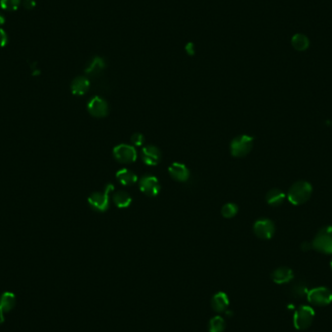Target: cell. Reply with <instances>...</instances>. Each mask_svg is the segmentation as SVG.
Returning a JSON list of instances; mask_svg holds the SVG:
<instances>
[{
	"instance_id": "1",
	"label": "cell",
	"mask_w": 332,
	"mask_h": 332,
	"mask_svg": "<svg viewBox=\"0 0 332 332\" xmlns=\"http://www.w3.org/2000/svg\"><path fill=\"white\" fill-rule=\"evenodd\" d=\"M313 187L307 181H298L291 185L288 192V199L292 205L299 206L306 203L312 196Z\"/></svg>"
},
{
	"instance_id": "2",
	"label": "cell",
	"mask_w": 332,
	"mask_h": 332,
	"mask_svg": "<svg viewBox=\"0 0 332 332\" xmlns=\"http://www.w3.org/2000/svg\"><path fill=\"white\" fill-rule=\"evenodd\" d=\"M114 189H115L114 185L108 184L105 187L104 192L91 194L87 198L88 205L96 212H99V213L106 212L109 208V202H110L109 195L114 191Z\"/></svg>"
},
{
	"instance_id": "3",
	"label": "cell",
	"mask_w": 332,
	"mask_h": 332,
	"mask_svg": "<svg viewBox=\"0 0 332 332\" xmlns=\"http://www.w3.org/2000/svg\"><path fill=\"white\" fill-rule=\"evenodd\" d=\"M313 248L325 254H332V225L319 230L312 242Z\"/></svg>"
},
{
	"instance_id": "4",
	"label": "cell",
	"mask_w": 332,
	"mask_h": 332,
	"mask_svg": "<svg viewBox=\"0 0 332 332\" xmlns=\"http://www.w3.org/2000/svg\"><path fill=\"white\" fill-rule=\"evenodd\" d=\"M315 319V311L312 307L300 306L293 315V326L298 331H306L309 329Z\"/></svg>"
},
{
	"instance_id": "5",
	"label": "cell",
	"mask_w": 332,
	"mask_h": 332,
	"mask_svg": "<svg viewBox=\"0 0 332 332\" xmlns=\"http://www.w3.org/2000/svg\"><path fill=\"white\" fill-rule=\"evenodd\" d=\"M253 137L247 134L238 135L230 143V153L234 158L246 157L252 149Z\"/></svg>"
},
{
	"instance_id": "6",
	"label": "cell",
	"mask_w": 332,
	"mask_h": 332,
	"mask_svg": "<svg viewBox=\"0 0 332 332\" xmlns=\"http://www.w3.org/2000/svg\"><path fill=\"white\" fill-rule=\"evenodd\" d=\"M306 297L312 305L324 307L332 303V291L326 287H319L308 291Z\"/></svg>"
},
{
	"instance_id": "7",
	"label": "cell",
	"mask_w": 332,
	"mask_h": 332,
	"mask_svg": "<svg viewBox=\"0 0 332 332\" xmlns=\"http://www.w3.org/2000/svg\"><path fill=\"white\" fill-rule=\"evenodd\" d=\"M114 159L123 165H129L137 160V152L133 146L120 144L113 149Z\"/></svg>"
},
{
	"instance_id": "8",
	"label": "cell",
	"mask_w": 332,
	"mask_h": 332,
	"mask_svg": "<svg viewBox=\"0 0 332 332\" xmlns=\"http://www.w3.org/2000/svg\"><path fill=\"white\" fill-rule=\"evenodd\" d=\"M254 234L263 240H269L273 237L275 233V224L269 219H259L257 220L252 226Z\"/></svg>"
},
{
	"instance_id": "9",
	"label": "cell",
	"mask_w": 332,
	"mask_h": 332,
	"mask_svg": "<svg viewBox=\"0 0 332 332\" xmlns=\"http://www.w3.org/2000/svg\"><path fill=\"white\" fill-rule=\"evenodd\" d=\"M139 189L145 195L155 197L161 192V185L157 177L145 175L139 180Z\"/></svg>"
},
{
	"instance_id": "10",
	"label": "cell",
	"mask_w": 332,
	"mask_h": 332,
	"mask_svg": "<svg viewBox=\"0 0 332 332\" xmlns=\"http://www.w3.org/2000/svg\"><path fill=\"white\" fill-rule=\"evenodd\" d=\"M87 111L88 113L97 119L105 118L109 113V106L105 99L100 96H93L87 102Z\"/></svg>"
},
{
	"instance_id": "11",
	"label": "cell",
	"mask_w": 332,
	"mask_h": 332,
	"mask_svg": "<svg viewBox=\"0 0 332 332\" xmlns=\"http://www.w3.org/2000/svg\"><path fill=\"white\" fill-rule=\"evenodd\" d=\"M141 158L146 166H158L163 158L161 150L154 145H147L141 151Z\"/></svg>"
},
{
	"instance_id": "12",
	"label": "cell",
	"mask_w": 332,
	"mask_h": 332,
	"mask_svg": "<svg viewBox=\"0 0 332 332\" xmlns=\"http://www.w3.org/2000/svg\"><path fill=\"white\" fill-rule=\"evenodd\" d=\"M168 173L177 182H187L190 178V170L184 164L174 163L168 168Z\"/></svg>"
},
{
	"instance_id": "13",
	"label": "cell",
	"mask_w": 332,
	"mask_h": 332,
	"mask_svg": "<svg viewBox=\"0 0 332 332\" xmlns=\"http://www.w3.org/2000/svg\"><path fill=\"white\" fill-rule=\"evenodd\" d=\"M293 277H294L293 271L291 268L286 267V266L275 269L271 274L272 281L278 285H283V284H287L291 282Z\"/></svg>"
},
{
	"instance_id": "14",
	"label": "cell",
	"mask_w": 332,
	"mask_h": 332,
	"mask_svg": "<svg viewBox=\"0 0 332 332\" xmlns=\"http://www.w3.org/2000/svg\"><path fill=\"white\" fill-rule=\"evenodd\" d=\"M16 303L15 294L12 292H4L0 297V325L4 322L5 313L10 312Z\"/></svg>"
},
{
	"instance_id": "15",
	"label": "cell",
	"mask_w": 332,
	"mask_h": 332,
	"mask_svg": "<svg viewBox=\"0 0 332 332\" xmlns=\"http://www.w3.org/2000/svg\"><path fill=\"white\" fill-rule=\"evenodd\" d=\"M105 67H106L105 60L102 57L95 56L90 60V62L86 66L84 72L88 76L96 77L105 69Z\"/></svg>"
},
{
	"instance_id": "16",
	"label": "cell",
	"mask_w": 332,
	"mask_h": 332,
	"mask_svg": "<svg viewBox=\"0 0 332 332\" xmlns=\"http://www.w3.org/2000/svg\"><path fill=\"white\" fill-rule=\"evenodd\" d=\"M89 80L84 76L76 77L71 83V91L74 95L82 96L89 89Z\"/></svg>"
},
{
	"instance_id": "17",
	"label": "cell",
	"mask_w": 332,
	"mask_h": 332,
	"mask_svg": "<svg viewBox=\"0 0 332 332\" xmlns=\"http://www.w3.org/2000/svg\"><path fill=\"white\" fill-rule=\"evenodd\" d=\"M286 194L279 189H272L266 194V202L272 207L281 206L286 199Z\"/></svg>"
},
{
	"instance_id": "18",
	"label": "cell",
	"mask_w": 332,
	"mask_h": 332,
	"mask_svg": "<svg viewBox=\"0 0 332 332\" xmlns=\"http://www.w3.org/2000/svg\"><path fill=\"white\" fill-rule=\"evenodd\" d=\"M116 178L123 186H132L138 181V178L135 175V173L127 168H123L119 170L116 174Z\"/></svg>"
},
{
	"instance_id": "19",
	"label": "cell",
	"mask_w": 332,
	"mask_h": 332,
	"mask_svg": "<svg viewBox=\"0 0 332 332\" xmlns=\"http://www.w3.org/2000/svg\"><path fill=\"white\" fill-rule=\"evenodd\" d=\"M113 202L114 204L120 209H125L129 207L132 203V198L129 194L125 191H119L114 194L113 195Z\"/></svg>"
},
{
	"instance_id": "20",
	"label": "cell",
	"mask_w": 332,
	"mask_h": 332,
	"mask_svg": "<svg viewBox=\"0 0 332 332\" xmlns=\"http://www.w3.org/2000/svg\"><path fill=\"white\" fill-rule=\"evenodd\" d=\"M228 298L225 293L219 292L214 295L212 299V307L217 312L224 311L228 306Z\"/></svg>"
},
{
	"instance_id": "21",
	"label": "cell",
	"mask_w": 332,
	"mask_h": 332,
	"mask_svg": "<svg viewBox=\"0 0 332 332\" xmlns=\"http://www.w3.org/2000/svg\"><path fill=\"white\" fill-rule=\"evenodd\" d=\"M291 45L292 47L298 51V52H303V51H306L309 46H310V41L309 39L307 38V36H305L304 34H301V33H298V34H295L292 39H291Z\"/></svg>"
},
{
	"instance_id": "22",
	"label": "cell",
	"mask_w": 332,
	"mask_h": 332,
	"mask_svg": "<svg viewBox=\"0 0 332 332\" xmlns=\"http://www.w3.org/2000/svg\"><path fill=\"white\" fill-rule=\"evenodd\" d=\"M225 328L224 320L221 317H215L210 321L209 331L210 332H222Z\"/></svg>"
},
{
	"instance_id": "23",
	"label": "cell",
	"mask_w": 332,
	"mask_h": 332,
	"mask_svg": "<svg viewBox=\"0 0 332 332\" xmlns=\"http://www.w3.org/2000/svg\"><path fill=\"white\" fill-rule=\"evenodd\" d=\"M221 215H222L223 218H225V219H231V218H233V217H235L237 215L238 207L234 203H226V204H224L221 207Z\"/></svg>"
},
{
	"instance_id": "24",
	"label": "cell",
	"mask_w": 332,
	"mask_h": 332,
	"mask_svg": "<svg viewBox=\"0 0 332 332\" xmlns=\"http://www.w3.org/2000/svg\"><path fill=\"white\" fill-rule=\"evenodd\" d=\"M308 291H309V290L304 283H297L292 287L291 294L295 298H302L304 296H307Z\"/></svg>"
},
{
	"instance_id": "25",
	"label": "cell",
	"mask_w": 332,
	"mask_h": 332,
	"mask_svg": "<svg viewBox=\"0 0 332 332\" xmlns=\"http://www.w3.org/2000/svg\"><path fill=\"white\" fill-rule=\"evenodd\" d=\"M21 0H0V6L2 9L12 12L19 8Z\"/></svg>"
},
{
	"instance_id": "26",
	"label": "cell",
	"mask_w": 332,
	"mask_h": 332,
	"mask_svg": "<svg viewBox=\"0 0 332 332\" xmlns=\"http://www.w3.org/2000/svg\"><path fill=\"white\" fill-rule=\"evenodd\" d=\"M130 141L131 143L134 145V146H142L145 142V137L142 133H139V132H136V133H133L130 137Z\"/></svg>"
},
{
	"instance_id": "27",
	"label": "cell",
	"mask_w": 332,
	"mask_h": 332,
	"mask_svg": "<svg viewBox=\"0 0 332 332\" xmlns=\"http://www.w3.org/2000/svg\"><path fill=\"white\" fill-rule=\"evenodd\" d=\"M8 42V37H7V34L6 32L0 28V48L4 47Z\"/></svg>"
},
{
	"instance_id": "28",
	"label": "cell",
	"mask_w": 332,
	"mask_h": 332,
	"mask_svg": "<svg viewBox=\"0 0 332 332\" xmlns=\"http://www.w3.org/2000/svg\"><path fill=\"white\" fill-rule=\"evenodd\" d=\"M186 51L189 55H193L194 53H195V48H194V45L193 43H189L187 46H186Z\"/></svg>"
},
{
	"instance_id": "29",
	"label": "cell",
	"mask_w": 332,
	"mask_h": 332,
	"mask_svg": "<svg viewBox=\"0 0 332 332\" xmlns=\"http://www.w3.org/2000/svg\"><path fill=\"white\" fill-rule=\"evenodd\" d=\"M24 6H25L26 9H32L35 6V1L34 0H25Z\"/></svg>"
},
{
	"instance_id": "30",
	"label": "cell",
	"mask_w": 332,
	"mask_h": 332,
	"mask_svg": "<svg viewBox=\"0 0 332 332\" xmlns=\"http://www.w3.org/2000/svg\"><path fill=\"white\" fill-rule=\"evenodd\" d=\"M300 247H301V249H302L303 251H308V250L311 249V248H313L312 243H310V242H303V243L301 244Z\"/></svg>"
},
{
	"instance_id": "31",
	"label": "cell",
	"mask_w": 332,
	"mask_h": 332,
	"mask_svg": "<svg viewBox=\"0 0 332 332\" xmlns=\"http://www.w3.org/2000/svg\"><path fill=\"white\" fill-rule=\"evenodd\" d=\"M4 22H5V19H4V17H3L2 15H0V26H1V25H3V24H4Z\"/></svg>"
},
{
	"instance_id": "32",
	"label": "cell",
	"mask_w": 332,
	"mask_h": 332,
	"mask_svg": "<svg viewBox=\"0 0 332 332\" xmlns=\"http://www.w3.org/2000/svg\"><path fill=\"white\" fill-rule=\"evenodd\" d=\"M331 267H332V261H331Z\"/></svg>"
}]
</instances>
